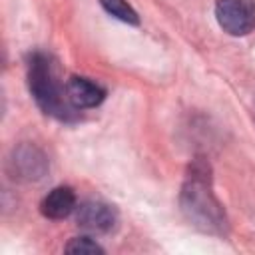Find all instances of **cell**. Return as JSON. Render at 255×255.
<instances>
[{"label": "cell", "mask_w": 255, "mask_h": 255, "mask_svg": "<svg viewBox=\"0 0 255 255\" xmlns=\"http://www.w3.org/2000/svg\"><path fill=\"white\" fill-rule=\"evenodd\" d=\"M28 84L30 92L36 100V104L50 116H56L60 120L72 118L74 106L68 100L66 88L62 90L54 70L50 66V60L44 54H34L28 64Z\"/></svg>", "instance_id": "6da1fadb"}, {"label": "cell", "mask_w": 255, "mask_h": 255, "mask_svg": "<svg viewBox=\"0 0 255 255\" xmlns=\"http://www.w3.org/2000/svg\"><path fill=\"white\" fill-rule=\"evenodd\" d=\"M215 16L231 36H245L255 28V0H217Z\"/></svg>", "instance_id": "7a4b0ae2"}, {"label": "cell", "mask_w": 255, "mask_h": 255, "mask_svg": "<svg viewBox=\"0 0 255 255\" xmlns=\"http://www.w3.org/2000/svg\"><path fill=\"white\" fill-rule=\"evenodd\" d=\"M183 205L189 217L197 219V223L203 225L205 229L221 223V213L217 209L219 205L205 189V183L199 179H191V183L183 191Z\"/></svg>", "instance_id": "3957f363"}, {"label": "cell", "mask_w": 255, "mask_h": 255, "mask_svg": "<svg viewBox=\"0 0 255 255\" xmlns=\"http://www.w3.org/2000/svg\"><path fill=\"white\" fill-rule=\"evenodd\" d=\"M116 223V213L110 205L88 201L78 209V225L88 233H108Z\"/></svg>", "instance_id": "277c9868"}, {"label": "cell", "mask_w": 255, "mask_h": 255, "mask_svg": "<svg viewBox=\"0 0 255 255\" xmlns=\"http://www.w3.org/2000/svg\"><path fill=\"white\" fill-rule=\"evenodd\" d=\"M66 94L74 108H96L106 98V92L100 84L78 76L70 78V82L66 84Z\"/></svg>", "instance_id": "5b68a950"}, {"label": "cell", "mask_w": 255, "mask_h": 255, "mask_svg": "<svg viewBox=\"0 0 255 255\" xmlns=\"http://www.w3.org/2000/svg\"><path fill=\"white\" fill-rule=\"evenodd\" d=\"M76 207V195L70 187H54L40 203V209L50 219L68 217Z\"/></svg>", "instance_id": "8992f818"}, {"label": "cell", "mask_w": 255, "mask_h": 255, "mask_svg": "<svg viewBox=\"0 0 255 255\" xmlns=\"http://www.w3.org/2000/svg\"><path fill=\"white\" fill-rule=\"evenodd\" d=\"M100 4L106 8L108 14L116 16L118 20L128 24H137V14L126 0H100Z\"/></svg>", "instance_id": "52a82bcc"}, {"label": "cell", "mask_w": 255, "mask_h": 255, "mask_svg": "<svg viewBox=\"0 0 255 255\" xmlns=\"http://www.w3.org/2000/svg\"><path fill=\"white\" fill-rule=\"evenodd\" d=\"M66 251L68 253H88V255H92V253H102V247L96 241H92L90 237H78V239H74L66 245Z\"/></svg>", "instance_id": "ba28073f"}]
</instances>
